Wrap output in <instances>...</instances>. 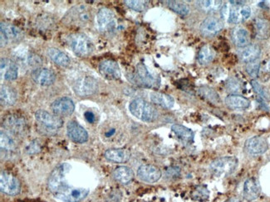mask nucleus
Returning <instances> with one entry per match:
<instances>
[{
    "label": "nucleus",
    "instance_id": "obj_1",
    "mask_svg": "<svg viewBox=\"0 0 270 202\" xmlns=\"http://www.w3.org/2000/svg\"><path fill=\"white\" fill-rule=\"evenodd\" d=\"M130 112L144 122H153L158 117V112L155 107L143 99L133 100L129 105Z\"/></svg>",
    "mask_w": 270,
    "mask_h": 202
},
{
    "label": "nucleus",
    "instance_id": "obj_2",
    "mask_svg": "<svg viewBox=\"0 0 270 202\" xmlns=\"http://www.w3.org/2000/svg\"><path fill=\"white\" fill-rule=\"evenodd\" d=\"M220 14L223 18L227 19L229 23L239 24L245 22L249 17H251V9L249 6L233 5L231 4V8H229L228 4H225L220 9Z\"/></svg>",
    "mask_w": 270,
    "mask_h": 202
},
{
    "label": "nucleus",
    "instance_id": "obj_3",
    "mask_svg": "<svg viewBox=\"0 0 270 202\" xmlns=\"http://www.w3.org/2000/svg\"><path fill=\"white\" fill-rule=\"evenodd\" d=\"M132 82L134 84L147 88H158L160 86V78L153 76L147 67L142 63L136 66L135 73L133 75Z\"/></svg>",
    "mask_w": 270,
    "mask_h": 202
},
{
    "label": "nucleus",
    "instance_id": "obj_4",
    "mask_svg": "<svg viewBox=\"0 0 270 202\" xmlns=\"http://www.w3.org/2000/svg\"><path fill=\"white\" fill-rule=\"evenodd\" d=\"M238 166V160L234 157L216 158L210 165V170L216 177H226L233 173Z\"/></svg>",
    "mask_w": 270,
    "mask_h": 202
},
{
    "label": "nucleus",
    "instance_id": "obj_5",
    "mask_svg": "<svg viewBox=\"0 0 270 202\" xmlns=\"http://www.w3.org/2000/svg\"><path fill=\"white\" fill-rule=\"evenodd\" d=\"M72 167L68 163H62L57 167L48 178V188L51 192L55 193L68 183H66V177L70 171Z\"/></svg>",
    "mask_w": 270,
    "mask_h": 202
},
{
    "label": "nucleus",
    "instance_id": "obj_6",
    "mask_svg": "<svg viewBox=\"0 0 270 202\" xmlns=\"http://www.w3.org/2000/svg\"><path fill=\"white\" fill-rule=\"evenodd\" d=\"M89 190L86 188H76L67 184L54 193V197L63 202H80L87 197Z\"/></svg>",
    "mask_w": 270,
    "mask_h": 202
},
{
    "label": "nucleus",
    "instance_id": "obj_7",
    "mask_svg": "<svg viewBox=\"0 0 270 202\" xmlns=\"http://www.w3.org/2000/svg\"><path fill=\"white\" fill-rule=\"evenodd\" d=\"M69 45L77 56H87L93 51V44L84 34H75L69 36Z\"/></svg>",
    "mask_w": 270,
    "mask_h": 202
},
{
    "label": "nucleus",
    "instance_id": "obj_8",
    "mask_svg": "<svg viewBox=\"0 0 270 202\" xmlns=\"http://www.w3.org/2000/svg\"><path fill=\"white\" fill-rule=\"evenodd\" d=\"M74 90L79 96L87 97L93 96L98 90V84L93 77L82 76L74 83Z\"/></svg>",
    "mask_w": 270,
    "mask_h": 202
},
{
    "label": "nucleus",
    "instance_id": "obj_9",
    "mask_svg": "<svg viewBox=\"0 0 270 202\" xmlns=\"http://www.w3.org/2000/svg\"><path fill=\"white\" fill-rule=\"evenodd\" d=\"M0 189L3 193L15 196L19 193L20 183L13 175L7 171H2L0 175Z\"/></svg>",
    "mask_w": 270,
    "mask_h": 202
},
{
    "label": "nucleus",
    "instance_id": "obj_10",
    "mask_svg": "<svg viewBox=\"0 0 270 202\" xmlns=\"http://www.w3.org/2000/svg\"><path fill=\"white\" fill-rule=\"evenodd\" d=\"M35 118L42 127L50 130H58L63 124V121L59 116L51 115L45 110H38L35 113Z\"/></svg>",
    "mask_w": 270,
    "mask_h": 202
},
{
    "label": "nucleus",
    "instance_id": "obj_11",
    "mask_svg": "<svg viewBox=\"0 0 270 202\" xmlns=\"http://www.w3.org/2000/svg\"><path fill=\"white\" fill-rule=\"evenodd\" d=\"M224 23L215 17H208L200 24V32L203 37H213L222 31Z\"/></svg>",
    "mask_w": 270,
    "mask_h": 202
},
{
    "label": "nucleus",
    "instance_id": "obj_12",
    "mask_svg": "<svg viewBox=\"0 0 270 202\" xmlns=\"http://www.w3.org/2000/svg\"><path fill=\"white\" fill-rule=\"evenodd\" d=\"M1 27V48L8 45L10 42H18L22 38V32L19 29L12 25L10 23H3L0 24Z\"/></svg>",
    "mask_w": 270,
    "mask_h": 202
},
{
    "label": "nucleus",
    "instance_id": "obj_13",
    "mask_svg": "<svg viewBox=\"0 0 270 202\" xmlns=\"http://www.w3.org/2000/svg\"><path fill=\"white\" fill-rule=\"evenodd\" d=\"M96 25L102 33L109 32L115 28V16L110 9L107 8L100 9L96 14Z\"/></svg>",
    "mask_w": 270,
    "mask_h": 202
},
{
    "label": "nucleus",
    "instance_id": "obj_14",
    "mask_svg": "<svg viewBox=\"0 0 270 202\" xmlns=\"http://www.w3.org/2000/svg\"><path fill=\"white\" fill-rule=\"evenodd\" d=\"M245 149L249 154L257 156L264 154L269 149V144L265 138L260 136H255L253 138H249L246 141Z\"/></svg>",
    "mask_w": 270,
    "mask_h": 202
},
{
    "label": "nucleus",
    "instance_id": "obj_15",
    "mask_svg": "<svg viewBox=\"0 0 270 202\" xmlns=\"http://www.w3.org/2000/svg\"><path fill=\"white\" fill-rule=\"evenodd\" d=\"M137 176L145 183H155L161 177V171L155 166L145 164L138 168Z\"/></svg>",
    "mask_w": 270,
    "mask_h": 202
},
{
    "label": "nucleus",
    "instance_id": "obj_16",
    "mask_svg": "<svg viewBox=\"0 0 270 202\" xmlns=\"http://www.w3.org/2000/svg\"><path fill=\"white\" fill-rule=\"evenodd\" d=\"M53 112L58 116H68L74 112V101L68 97H62L54 101L51 105Z\"/></svg>",
    "mask_w": 270,
    "mask_h": 202
},
{
    "label": "nucleus",
    "instance_id": "obj_17",
    "mask_svg": "<svg viewBox=\"0 0 270 202\" xmlns=\"http://www.w3.org/2000/svg\"><path fill=\"white\" fill-rule=\"evenodd\" d=\"M31 77L36 84L42 86H49L53 84L56 80L55 74L47 68H37L33 70Z\"/></svg>",
    "mask_w": 270,
    "mask_h": 202
},
{
    "label": "nucleus",
    "instance_id": "obj_18",
    "mask_svg": "<svg viewBox=\"0 0 270 202\" xmlns=\"http://www.w3.org/2000/svg\"><path fill=\"white\" fill-rule=\"evenodd\" d=\"M100 73L105 78L111 81L117 80L121 77V70L117 62L113 60H106L99 66Z\"/></svg>",
    "mask_w": 270,
    "mask_h": 202
},
{
    "label": "nucleus",
    "instance_id": "obj_19",
    "mask_svg": "<svg viewBox=\"0 0 270 202\" xmlns=\"http://www.w3.org/2000/svg\"><path fill=\"white\" fill-rule=\"evenodd\" d=\"M67 132L71 140L75 143H83L88 139V134L86 129L75 121H70L68 123Z\"/></svg>",
    "mask_w": 270,
    "mask_h": 202
},
{
    "label": "nucleus",
    "instance_id": "obj_20",
    "mask_svg": "<svg viewBox=\"0 0 270 202\" xmlns=\"http://www.w3.org/2000/svg\"><path fill=\"white\" fill-rule=\"evenodd\" d=\"M261 193V187L259 185V181L251 177L245 181L244 185V197L248 202H253L258 199L259 195Z\"/></svg>",
    "mask_w": 270,
    "mask_h": 202
},
{
    "label": "nucleus",
    "instance_id": "obj_21",
    "mask_svg": "<svg viewBox=\"0 0 270 202\" xmlns=\"http://www.w3.org/2000/svg\"><path fill=\"white\" fill-rule=\"evenodd\" d=\"M260 53H261L260 48L255 44H249L245 48H240L238 51L239 59L247 64L259 59Z\"/></svg>",
    "mask_w": 270,
    "mask_h": 202
},
{
    "label": "nucleus",
    "instance_id": "obj_22",
    "mask_svg": "<svg viewBox=\"0 0 270 202\" xmlns=\"http://www.w3.org/2000/svg\"><path fill=\"white\" fill-rule=\"evenodd\" d=\"M19 68L15 62L9 58L1 59V76L6 81H14L18 78Z\"/></svg>",
    "mask_w": 270,
    "mask_h": 202
},
{
    "label": "nucleus",
    "instance_id": "obj_23",
    "mask_svg": "<svg viewBox=\"0 0 270 202\" xmlns=\"http://www.w3.org/2000/svg\"><path fill=\"white\" fill-rule=\"evenodd\" d=\"M231 40L236 47L242 48L250 44L251 37L249 32L245 28L235 27L231 32Z\"/></svg>",
    "mask_w": 270,
    "mask_h": 202
},
{
    "label": "nucleus",
    "instance_id": "obj_24",
    "mask_svg": "<svg viewBox=\"0 0 270 202\" xmlns=\"http://www.w3.org/2000/svg\"><path fill=\"white\" fill-rule=\"evenodd\" d=\"M104 157L113 163H123L129 160L131 153L126 149H111L105 152Z\"/></svg>",
    "mask_w": 270,
    "mask_h": 202
},
{
    "label": "nucleus",
    "instance_id": "obj_25",
    "mask_svg": "<svg viewBox=\"0 0 270 202\" xmlns=\"http://www.w3.org/2000/svg\"><path fill=\"white\" fill-rule=\"evenodd\" d=\"M225 104L231 110H245L251 105V101L244 96L232 94L225 100Z\"/></svg>",
    "mask_w": 270,
    "mask_h": 202
},
{
    "label": "nucleus",
    "instance_id": "obj_26",
    "mask_svg": "<svg viewBox=\"0 0 270 202\" xmlns=\"http://www.w3.org/2000/svg\"><path fill=\"white\" fill-rule=\"evenodd\" d=\"M152 103L160 105L165 109H171L174 106V101L172 96L165 93L152 92L150 95Z\"/></svg>",
    "mask_w": 270,
    "mask_h": 202
},
{
    "label": "nucleus",
    "instance_id": "obj_27",
    "mask_svg": "<svg viewBox=\"0 0 270 202\" xmlns=\"http://www.w3.org/2000/svg\"><path fill=\"white\" fill-rule=\"evenodd\" d=\"M113 177L119 183H122V184H128L133 181L134 172L128 167L121 166L114 170Z\"/></svg>",
    "mask_w": 270,
    "mask_h": 202
},
{
    "label": "nucleus",
    "instance_id": "obj_28",
    "mask_svg": "<svg viewBox=\"0 0 270 202\" xmlns=\"http://www.w3.org/2000/svg\"><path fill=\"white\" fill-rule=\"evenodd\" d=\"M253 28L257 37L260 39H265L270 36V24L267 20L257 17L253 21Z\"/></svg>",
    "mask_w": 270,
    "mask_h": 202
},
{
    "label": "nucleus",
    "instance_id": "obj_29",
    "mask_svg": "<svg viewBox=\"0 0 270 202\" xmlns=\"http://www.w3.org/2000/svg\"><path fill=\"white\" fill-rule=\"evenodd\" d=\"M1 104L4 106L14 105L17 101V93L9 85H3L1 87Z\"/></svg>",
    "mask_w": 270,
    "mask_h": 202
},
{
    "label": "nucleus",
    "instance_id": "obj_30",
    "mask_svg": "<svg viewBox=\"0 0 270 202\" xmlns=\"http://www.w3.org/2000/svg\"><path fill=\"white\" fill-rule=\"evenodd\" d=\"M48 55L50 59L58 66L68 67L70 64L71 60L68 55L58 48H49L48 50Z\"/></svg>",
    "mask_w": 270,
    "mask_h": 202
},
{
    "label": "nucleus",
    "instance_id": "obj_31",
    "mask_svg": "<svg viewBox=\"0 0 270 202\" xmlns=\"http://www.w3.org/2000/svg\"><path fill=\"white\" fill-rule=\"evenodd\" d=\"M198 94L201 98L206 100L211 104H219L220 102L219 94L213 88L207 86V85H204V86L199 88Z\"/></svg>",
    "mask_w": 270,
    "mask_h": 202
},
{
    "label": "nucleus",
    "instance_id": "obj_32",
    "mask_svg": "<svg viewBox=\"0 0 270 202\" xmlns=\"http://www.w3.org/2000/svg\"><path fill=\"white\" fill-rule=\"evenodd\" d=\"M214 56H215V51L214 48H211V46L205 45L203 46L199 51L197 61L200 65L206 66L214 60Z\"/></svg>",
    "mask_w": 270,
    "mask_h": 202
},
{
    "label": "nucleus",
    "instance_id": "obj_33",
    "mask_svg": "<svg viewBox=\"0 0 270 202\" xmlns=\"http://www.w3.org/2000/svg\"><path fill=\"white\" fill-rule=\"evenodd\" d=\"M222 1H197L196 6L198 9L205 13H214L221 9L223 5Z\"/></svg>",
    "mask_w": 270,
    "mask_h": 202
},
{
    "label": "nucleus",
    "instance_id": "obj_34",
    "mask_svg": "<svg viewBox=\"0 0 270 202\" xmlns=\"http://www.w3.org/2000/svg\"><path fill=\"white\" fill-rule=\"evenodd\" d=\"M172 130L174 133V135L177 136L178 138L182 139L183 141H187V142H192L194 139V133L192 132V130L180 125V124H174L172 127Z\"/></svg>",
    "mask_w": 270,
    "mask_h": 202
},
{
    "label": "nucleus",
    "instance_id": "obj_35",
    "mask_svg": "<svg viewBox=\"0 0 270 202\" xmlns=\"http://www.w3.org/2000/svg\"><path fill=\"white\" fill-rule=\"evenodd\" d=\"M6 126L9 128V130H12L13 132L19 133L20 131H22L24 127V121L22 118H18L16 115H14V116H11V117H9L7 118L6 120Z\"/></svg>",
    "mask_w": 270,
    "mask_h": 202
},
{
    "label": "nucleus",
    "instance_id": "obj_36",
    "mask_svg": "<svg viewBox=\"0 0 270 202\" xmlns=\"http://www.w3.org/2000/svg\"><path fill=\"white\" fill-rule=\"evenodd\" d=\"M192 199L199 202H206L210 197V191L206 185H200L196 186L192 193Z\"/></svg>",
    "mask_w": 270,
    "mask_h": 202
},
{
    "label": "nucleus",
    "instance_id": "obj_37",
    "mask_svg": "<svg viewBox=\"0 0 270 202\" xmlns=\"http://www.w3.org/2000/svg\"><path fill=\"white\" fill-rule=\"evenodd\" d=\"M167 5L172 11L181 16H186L190 13V8L187 4L178 1H167Z\"/></svg>",
    "mask_w": 270,
    "mask_h": 202
},
{
    "label": "nucleus",
    "instance_id": "obj_38",
    "mask_svg": "<svg viewBox=\"0 0 270 202\" xmlns=\"http://www.w3.org/2000/svg\"><path fill=\"white\" fill-rule=\"evenodd\" d=\"M125 4L135 11L143 12L147 8V2L146 1H135V0H127L124 2Z\"/></svg>",
    "mask_w": 270,
    "mask_h": 202
},
{
    "label": "nucleus",
    "instance_id": "obj_39",
    "mask_svg": "<svg viewBox=\"0 0 270 202\" xmlns=\"http://www.w3.org/2000/svg\"><path fill=\"white\" fill-rule=\"evenodd\" d=\"M14 149V142L12 139L11 137L5 132H1V149L7 150V151H11L12 149Z\"/></svg>",
    "mask_w": 270,
    "mask_h": 202
},
{
    "label": "nucleus",
    "instance_id": "obj_40",
    "mask_svg": "<svg viewBox=\"0 0 270 202\" xmlns=\"http://www.w3.org/2000/svg\"><path fill=\"white\" fill-rule=\"evenodd\" d=\"M259 67H260V63L259 61L256 60L254 62H250L246 66V71L252 78H256L259 72Z\"/></svg>",
    "mask_w": 270,
    "mask_h": 202
},
{
    "label": "nucleus",
    "instance_id": "obj_41",
    "mask_svg": "<svg viewBox=\"0 0 270 202\" xmlns=\"http://www.w3.org/2000/svg\"><path fill=\"white\" fill-rule=\"evenodd\" d=\"M226 87L228 89L229 91L231 92L235 93L239 90V84L237 81H235L234 79H230L227 84H226Z\"/></svg>",
    "mask_w": 270,
    "mask_h": 202
},
{
    "label": "nucleus",
    "instance_id": "obj_42",
    "mask_svg": "<svg viewBox=\"0 0 270 202\" xmlns=\"http://www.w3.org/2000/svg\"><path fill=\"white\" fill-rule=\"evenodd\" d=\"M40 150H41V148H40L39 143V142L37 143L36 141L32 142V143L28 145V148H27V151H28L29 154L37 153Z\"/></svg>",
    "mask_w": 270,
    "mask_h": 202
},
{
    "label": "nucleus",
    "instance_id": "obj_43",
    "mask_svg": "<svg viewBox=\"0 0 270 202\" xmlns=\"http://www.w3.org/2000/svg\"><path fill=\"white\" fill-rule=\"evenodd\" d=\"M251 84H252V86H253V89L255 90V92H256L258 95L261 96H265L264 90H263L261 85H260L258 82H255V81H252V82H251Z\"/></svg>",
    "mask_w": 270,
    "mask_h": 202
},
{
    "label": "nucleus",
    "instance_id": "obj_44",
    "mask_svg": "<svg viewBox=\"0 0 270 202\" xmlns=\"http://www.w3.org/2000/svg\"><path fill=\"white\" fill-rule=\"evenodd\" d=\"M85 118H87V120L90 123H93L95 121V115L92 112L85 113Z\"/></svg>",
    "mask_w": 270,
    "mask_h": 202
},
{
    "label": "nucleus",
    "instance_id": "obj_45",
    "mask_svg": "<svg viewBox=\"0 0 270 202\" xmlns=\"http://www.w3.org/2000/svg\"><path fill=\"white\" fill-rule=\"evenodd\" d=\"M225 202H241V200L239 199V197H233L227 200Z\"/></svg>",
    "mask_w": 270,
    "mask_h": 202
}]
</instances>
